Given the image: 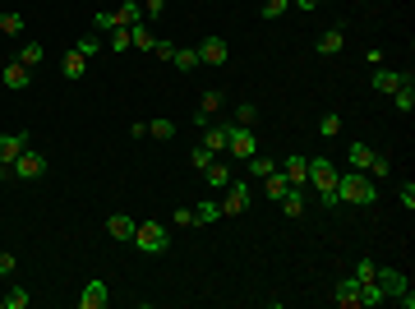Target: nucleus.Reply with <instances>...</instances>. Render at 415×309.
I'll return each instance as SVG.
<instances>
[{"label": "nucleus", "instance_id": "nucleus-1", "mask_svg": "<svg viewBox=\"0 0 415 309\" xmlns=\"http://www.w3.org/2000/svg\"><path fill=\"white\" fill-rule=\"evenodd\" d=\"M337 199L351 208H369V203H379V185L369 180V171H346V176H337Z\"/></svg>", "mask_w": 415, "mask_h": 309}, {"label": "nucleus", "instance_id": "nucleus-2", "mask_svg": "<svg viewBox=\"0 0 415 309\" xmlns=\"http://www.w3.org/2000/svg\"><path fill=\"white\" fill-rule=\"evenodd\" d=\"M130 245H139L143 254H166V249H171V231H166L162 221H139Z\"/></svg>", "mask_w": 415, "mask_h": 309}, {"label": "nucleus", "instance_id": "nucleus-3", "mask_svg": "<svg viewBox=\"0 0 415 309\" xmlns=\"http://www.w3.org/2000/svg\"><path fill=\"white\" fill-rule=\"evenodd\" d=\"M217 203H222V217H240V212H250V203H254V185L236 176L226 189H222V199H217Z\"/></svg>", "mask_w": 415, "mask_h": 309}, {"label": "nucleus", "instance_id": "nucleus-4", "mask_svg": "<svg viewBox=\"0 0 415 309\" xmlns=\"http://www.w3.org/2000/svg\"><path fill=\"white\" fill-rule=\"evenodd\" d=\"M46 166H51V162H46L37 148H23V153L10 162V176H14V180H42V176H46Z\"/></svg>", "mask_w": 415, "mask_h": 309}, {"label": "nucleus", "instance_id": "nucleus-5", "mask_svg": "<svg viewBox=\"0 0 415 309\" xmlns=\"http://www.w3.org/2000/svg\"><path fill=\"white\" fill-rule=\"evenodd\" d=\"M226 153H236L240 162H245V157H254V153H259V134H254V130H245V125H231Z\"/></svg>", "mask_w": 415, "mask_h": 309}, {"label": "nucleus", "instance_id": "nucleus-6", "mask_svg": "<svg viewBox=\"0 0 415 309\" xmlns=\"http://www.w3.org/2000/svg\"><path fill=\"white\" fill-rule=\"evenodd\" d=\"M222 107H226V92H222V88H203V97H198V111H194V125L203 130V125L212 121Z\"/></svg>", "mask_w": 415, "mask_h": 309}, {"label": "nucleus", "instance_id": "nucleus-7", "mask_svg": "<svg viewBox=\"0 0 415 309\" xmlns=\"http://www.w3.org/2000/svg\"><path fill=\"white\" fill-rule=\"evenodd\" d=\"M406 78H411V74H397V69L379 65V69H374V74H369V88H374V92H383V97H393V92L402 88Z\"/></svg>", "mask_w": 415, "mask_h": 309}, {"label": "nucleus", "instance_id": "nucleus-8", "mask_svg": "<svg viewBox=\"0 0 415 309\" xmlns=\"http://www.w3.org/2000/svg\"><path fill=\"white\" fill-rule=\"evenodd\" d=\"M107 305H111V287L102 277H93L83 287V296H79V309H107Z\"/></svg>", "mask_w": 415, "mask_h": 309}, {"label": "nucleus", "instance_id": "nucleus-9", "mask_svg": "<svg viewBox=\"0 0 415 309\" xmlns=\"http://www.w3.org/2000/svg\"><path fill=\"white\" fill-rule=\"evenodd\" d=\"M194 51H198V65H226L231 46L222 42V37H203V42H198Z\"/></svg>", "mask_w": 415, "mask_h": 309}, {"label": "nucleus", "instance_id": "nucleus-10", "mask_svg": "<svg viewBox=\"0 0 415 309\" xmlns=\"http://www.w3.org/2000/svg\"><path fill=\"white\" fill-rule=\"evenodd\" d=\"M226 139H231V121H222V125H212V121H208V125H203V148H208L212 157H222V153H226Z\"/></svg>", "mask_w": 415, "mask_h": 309}, {"label": "nucleus", "instance_id": "nucleus-11", "mask_svg": "<svg viewBox=\"0 0 415 309\" xmlns=\"http://www.w3.org/2000/svg\"><path fill=\"white\" fill-rule=\"evenodd\" d=\"M0 83H5L10 92H23L28 83H33V69H28V65H19V60H10V65L0 69Z\"/></svg>", "mask_w": 415, "mask_h": 309}, {"label": "nucleus", "instance_id": "nucleus-12", "mask_svg": "<svg viewBox=\"0 0 415 309\" xmlns=\"http://www.w3.org/2000/svg\"><path fill=\"white\" fill-rule=\"evenodd\" d=\"M332 305H341V309H360V282H355V277H341L337 287H332Z\"/></svg>", "mask_w": 415, "mask_h": 309}, {"label": "nucleus", "instance_id": "nucleus-13", "mask_svg": "<svg viewBox=\"0 0 415 309\" xmlns=\"http://www.w3.org/2000/svg\"><path fill=\"white\" fill-rule=\"evenodd\" d=\"M374 282L383 287V296H388V300H393V296H402V291H406V277L397 273V268H379V273H374Z\"/></svg>", "mask_w": 415, "mask_h": 309}, {"label": "nucleus", "instance_id": "nucleus-14", "mask_svg": "<svg viewBox=\"0 0 415 309\" xmlns=\"http://www.w3.org/2000/svg\"><path fill=\"white\" fill-rule=\"evenodd\" d=\"M23 148H28V134H23V130L19 134H0V162H5V166H10Z\"/></svg>", "mask_w": 415, "mask_h": 309}, {"label": "nucleus", "instance_id": "nucleus-15", "mask_svg": "<svg viewBox=\"0 0 415 309\" xmlns=\"http://www.w3.org/2000/svg\"><path fill=\"white\" fill-rule=\"evenodd\" d=\"M134 226H139V221H134V217H125V212H111V217H107L111 240H134Z\"/></svg>", "mask_w": 415, "mask_h": 309}, {"label": "nucleus", "instance_id": "nucleus-16", "mask_svg": "<svg viewBox=\"0 0 415 309\" xmlns=\"http://www.w3.org/2000/svg\"><path fill=\"white\" fill-rule=\"evenodd\" d=\"M203 180H208V185H212V189H226L231 180H236V171H231V166H222L217 157H212V162L203 166Z\"/></svg>", "mask_w": 415, "mask_h": 309}, {"label": "nucleus", "instance_id": "nucleus-17", "mask_svg": "<svg viewBox=\"0 0 415 309\" xmlns=\"http://www.w3.org/2000/svg\"><path fill=\"white\" fill-rule=\"evenodd\" d=\"M60 74H65V78H83L88 74V55H79L74 46H69V51L60 55Z\"/></svg>", "mask_w": 415, "mask_h": 309}, {"label": "nucleus", "instance_id": "nucleus-18", "mask_svg": "<svg viewBox=\"0 0 415 309\" xmlns=\"http://www.w3.org/2000/svg\"><path fill=\"white\" fill-rule=\"evenodd\" d=\"M341 46H346V33H341V28H328V33H318L314 51H318V55H337Z\"/></svg>", "mask_w": 415, "mask_h": 309}, {"label": "nucleus", "instance_id": "nucleus-19", "mask_svg": "<svg viewBox=\"0 0 415 309\" xmlns=\"http://www.w3.org/2000/svg\"><path fill=\"white\" fill-rule=\"evenodd\" d=\"M286 171V180H291V185H305L309 180V157H286V162H277Z\"/></svg>", "mask_w": 415, "mask_h": 309}, {"label": "nucleus", "instance_id": "nucleus-20", "mask_svg": "<svg viewBox=\"0 0 415 309\" xmlns=\"http://www.w3.org/2000/svg\"><path fill=\"white\" fill-rule=\"evenodd\" d=\"M259 185H263V194H268V199H282L286 189H295V185H291V180H286V171H282V166H277L273 176H263V180H259Z\"/></svg>", "mask_w": 415, "mask_h": 309}, {"label": "nucleus", "instance_id": "nucleus-21", "mask_svg": "<svg viewBox=\"0 0 415 309\" xmlns=\"http://www.w3.org/2000/svg\"><path fill=\"white\" fill-rule=\"evenodd\" d=\"M374 153H379V148H369V144H351V153H346V162H351V171H369V162H374Z\"/></svg>", "mask_w": 415, "mask_h": 309}, {"label": "nucleus", "instance_id": "nucleus-22", "mask_svg": "<svg viewBox=\"0 0 415 309\" xmlns=\"http://www.w3.org/2000/svg\"><path fill=\"white\" fill-rule=\"evenodd\" d=\"M23 28H28L23 10H0V33H5V37H19Z\"/></svg>", "mask_w": 415, "mask_h": 309}, {"label": "nucleus", "instance_id": "nucleus-23", "mask_svg": "<svg viewBox=\"0 0 415 309\" xmlns=\"http://www.w3.org/2000/svg\"><path fill=\"white\" fill-rule=\"evenodd\" d=\"M130 46H134V51H153V46H157V37L153 33H148V23H130Z\"/></svg>", "mask_w": 415, "mask_h": 309}, {"label": "nucleus", "instance_id": "nucleus-24", "mask_svg": "<svg viewBox=\"0 0 415 309\" xmlns=\"http://www.w3.org/2000/svg\"><path fill=\"white\" fill-rule=\"evenodd\" d=\"M245 171H250L254 180H263V176H273V171H277V162H273V157H263V153H254V157H245Z\"/></svg>", "mask_w": 415, "mask_h": 309}, {"label": "nucleus", "instance_id": "nucleus-25", "mask_svg": "<svg viewBox=\"0 0 415 309\" xmlns=\"http://www.w3.org/2000/svg\"><path fill=\"white\" fill-rule=\"evenodd\" d=\"M286 10H291V0H259V19L263 23H277Z\"/></svg>", "mask_w": 415, "mask_h": 309}, {"label": "nucleus", "instance_id": "nucleus-26", "mask_svg": "<svg viewBox=\"0 0 415 309\" xmlns=\"http://www.w3.org/2000/svg\"><path fill=\"white\" fill-rule=\"evenodd\" d=\"M74 51H79V55H88V60H93V55H102V51H107V37H97V33H88V37H79V42H74Z\"/></svg>", "mask_w": 415, "mask_h": 309}, {"label": "nucleus", "instance_id": "nucleus-27", "mask_svg": "<svg viewBox=\"0 0 415 309\" xmlns=\"http://www.w3.org/2000/svg\"><path fill=\"white\" fill-rule=\"evenodd\" d=\"M175 130H180V125H175V121H166V116L148 121V134H153V139H162V144H171V139H175Z\"/></svg>", "mask_w": 415, "mask_h": 309}, {"label": "nucleus", "instance_id": "nucleus-28", "mask_svg": "<svg viewBox=\"0 0 415 309\" xmlns=\"http://www.w3.org/2000/svg\"><path fill=\"white\" fill-rule=\"evenodd\" d=\"M107 51H111V55H125V51H134V46H130V28H111V37H107Z\"/></svg>", "mask_w": 415, "mask_h": 309}, {"label": "nucleus", "instance_id": "nucleus-29", "mask_svg": "<svg viewBox=\"0 0 415 309\" xmlns=\"http://www.w3.org/2000/svg\"><path fill=\"white\" fill-rule=\"evenodd\" d=\"M231 125H245V130H254V125H259V107H254V102H240V107H236V116H231Z\"/></svg>", "mask_w": 415, "mask_h": 309}, {"label": "nucleus", "instance_id": "nucleus-30", "mask_svg": "<svg viewBox=\"0 0 415 309\" xmlns=\"http://www.w3.org/2000/svg\"><path fill=\"white\" fill-rule=\"evenodd\" d=\"M42 42H23L19 46V65H28V69H37V65H42Z\"/></svg>", "mask_w": 415, "mask_h": 309}, {"label": "nucleus", "instance_id": "nucleus-31", "mask_svg": "<svg viewBox=\"0 0 415 309\" xmlns=\"http://www.w3.org/2000/svg\"><path fill=\"white\" fill-rule=\"evenodd\" d=\"M393 107H397V111H415V83H411V78H406L402 88L393 92Z\"/></svg>", "mask_w": 415, "mask_h": 309}, {"label": "nucleus", "instance_id": "nucleus-32", "mask_svg": "<svg viewBox=\"0 0 415 309\" xmlns=\"http://www.w3.org/2000/svg\"><path fill=\"white\" fill-rule=\"evenodd\" d=\"M171 65H175V69H198V51H194V46H175Z\"/></svg>", "mask_w": 415, "mask_h": 309}, {"label": "nucleus", "instance_id": "nucleus-33", "mask_svg": "<svg viewBox=\"0 0 415 309\" xmlns=\"http://www.w3.org/2000/svg\"><path fill=\"white\" fill-rule=\"evenodd\" d=\"M393 176V157L388 153H374V162H369V180H388Z\"/></svg>", "mask_w": 415, "mask_h": 309}, {"label": "nucleus", "instance_id": "nucleus-34", "mask_svg": "<svg viewBox=\"0 0 415 309\" xmlns=\"http://www.w3.org/2000/svg\"><path fill=\"white\" fill-rule=\"evenodd\" d=\"M194 217H198V226H203V221H217V217H222V203H217V199L194 203Z\"/></svg>", "mask_w": 415, "mask_h": 309}, {"label": "nucleus", "instance_id": "nucleus-35", "mask_svg": "<svg viewBox=\"0 0 415 309\" xmlns=\"http://www.w3.org/2000/svg\"><path fill=\"white\" fill-rule=\"evenodd\" d=\"M318 134H323V139H337V134H341V116H337V111H328V116L318 121Z\"/></svg>", "mask_w": 415, "mask_h": 309}, {"label": "nucleus", "instance_id": "nucleus-36", "mask_svg": "<svg viewBox=\"0 0 415 309\" xmlns=\"http://www.w3.org/2000/svg\"><path fill=\"white\" fill-rule=\"evenodd\" d=\"M28 300H33V296H28L23 287H10V291H5V309H28Z\"/></svg>", "mask_w": 415, "mask_h": 309}, {"label": "nucleus", "instance_id": "nucleus-37", "mask_svg": "<svg viewBox=\"0 0 415 309\" xmlns=\"http://www.w3.org/2000/svg\"><path fill=\"white\" fill-rule=\"evenodd\" d=\"M208 162H212V153H208V148H203V144H198V148H194V153H189V166H194L198 176H203V166H208Z\"/></svg>", "mask_w": 415, "mask_h": 309}, {"label": "nucleus", "instance_id": "nucleus-38", "mask_svg": "<svg viewBox=\"0 0 415 309\" xmlns=\"http://www.w3.org/2000/svg\"><path fill=\"white\" fill-rule=\"evenodd\" d=\"M374 273H379V263H369V259H360V263H355V282H374Z\"/></svg>", "mask_w": 415, "mask_h": 309}, {"label": "nucleus", "instance_id": "nucleus-39", "mask_svg": "<svg viewBox=\"0 0 415 309\" xmlns=\"http://www.w3.org/2000/svg\"><path fill=\"white\" fill-rule=\"evenodd\" d=\"M153 55H157V60H162V65H171V55H175V42H166V37H157Z\"/></svg>", "mask_w": 415, "mask_h": 309}, {"label": "nucleus", "instance_id": "nucleus-40", "mask_svg": "<svg viewBox=\"0 0 415 309\" xmlns=\"http://www.w3.org/2000/svg\"><path fill=\"white\" fill-rule=\"evenodd\" d=\"M397 199H402V208H406V212L415 208V185H411V180H406V185H397Z\"/></svg>", "mask_w": 415, "mask_h": 309}, {"label": "nucleus", "instance_id": "nucleus-41", "mask_svg": "<svg viewBox=\"0 0 415 309\" xmlns=\"http://www.w3.org/2000/svg\"><path fill=\"white\" fill-rule=\"evenodd\" d=\"M171 221H175V226H198L194 208H175V212H171Z\"/></svg>", "mask_w": 415, "mask_h": 309}, {"label": "nucleus", "instance_id": "nucleus-42", "mask_svg": "<svg viewBox=\"0 0 415 309\" xmlns=\"http://www.w3.org/2000/svg\"><path fill=\"white\" fill-rule=\"evenodd\" d=\"M139 5H143V19H157L166 10V0H139Z\"/></svg>", "mask_w": 415, "mask_h": 309}, {"label": "nucleus", "instance_id": "nucleus-43", "mask_svg": "<svg viewBox=\"0 0 415 309\" xmlns=\"http://www.w3.org/2000/svg\"><path fill=\"white\" fill-rule=\"evenodd\" d=\"M14 268H19V263H14V254H5V249H0V277H10Z\"/></svg>", "mask_w": 415, "mask_h": 309}, {"label": "nucleus", "instance_id": "nucleus-44", "mask_svg": "<svg viewBox=\"0 0 415 309\" xmlns=\"http://www.w3.org/2000/svg\"><path fill=\"white\" fill-rule=\"evenodd\" d=\"M365 65H369V69L383 65V51H379V46H369V51H365Z\"/></svg>", "mask_w": 415, "mask_h": 309}, {"label": "nucleus", "instance_id": "nucleus-45", "mask_svg": "<svg viewBox=\"0 0 415 309\" xmlns=\"http://www.w3.org/2000/svg\"><path fill=\"white\" fill-rule=\"evenodd\" d=\"M393 300H397V305H402V309H415V296H411V287H406L402 296H393Z\"/></svg>", "mask_w": 415, "mask_h": 309}, {"label": "nucleus", "instance_id": "nucleus-46", "mask_svg": "<svg viewBox=\"0 0 415 309\" xmlns=\"http://www.w3.org/2000/svg\"><path fill=\"white\" fill-rule=\"evenodd\" d=\"M291 5H295V10H305V14H309V10H318L323 0H291Z\"/></svg>", "mask_w": 415, "mask_h": 309}, {"label": "nucleus", "instance_id": "nucleus-47", "mask_svg": "<svg viewBox=\"0 0 415 309\" xmlns=\"http://www.w3.org/2000/svg\"><path fill=\"white\" fill-rule=\"evenodd\" d=\"M10 180H14V176H10V166L0 162V185H10Z\"/></svg>", "mask_w": 415, "mask_h": 309}, {"label": "nucleus", "instance_id": "nucleus-48", "mask_svg": "<svg viewBox=\"0 0 415 309\" xmlns=\"http://www.w3.org/2000/svg\"><path fill=\"white\" fill-rule=\"evenodd\" d=\"M0 309H5V296H0Z\"/></svg>", "mask_w": 415, "mask_h": 309}, {"label": "nucleus", "instance_id": "nucleus-49", "mask_svg": "<svg viewBox=\"0 0 415 309\" xmlns=\"http://www.w3.org/2000/svg\"><path fill=\"white\" fill-rule=\"evenodd\" d=\"M19 5H23V0H19Z\"/></svg>", "mask_w": 415, "mask_h": 309}]
</instances>
